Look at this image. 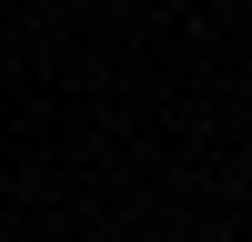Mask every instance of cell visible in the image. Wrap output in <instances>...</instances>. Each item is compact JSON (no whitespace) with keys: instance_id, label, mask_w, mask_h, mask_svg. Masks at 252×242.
<instances>
[]
</instances>
